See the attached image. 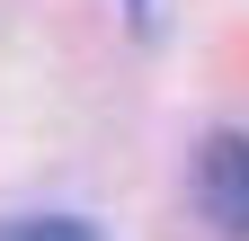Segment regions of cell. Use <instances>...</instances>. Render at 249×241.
I'll return each mask as SVG.
<instances>
[{"instance_id": "7a4b0ae2", "label": "cell", "mask_w": 249, "mask_h": 241, "mask_svg": "<svg viewBox=\"0 0 249 241\" xmlns=\"http://www.w3.org/2000/svg\"><path fill=\"white\" fill-rule=\"evenodd\" d=\"M0 241H107V232L80 215H18V223H0Z\"/></svg>"}, {"instance_id": "6da1fadb", "label": "cell", "mask_w": 249, "mask_h": 241, "mask_svg": "<svg viewBox=\"0 0 249 241\" xmlns=\"http://www.w3.org/2000/svg\"><path fill=\"white\" fill-rule=\"evenodd\" d=\"M196 205L223 241H249V134L240 125L196 143Z\"/></svg>"}, {"instance_id": "3957f363", "label": "cell", "mask_w": 249, "mask_h": 241, "mask_svg": "<svg viewBox=\"0 0 249 241\" xmlns=\"http://www.w3.org/2000/svg\"><path fill=\"white\" fill-rule=\"evenodd\" d=\"M134 9H142V0H134Z\"/></svg>"}]
</instances>
